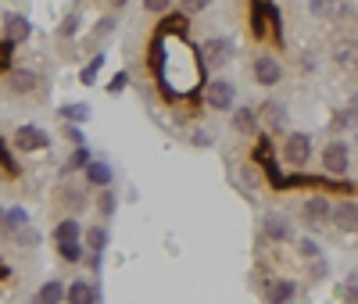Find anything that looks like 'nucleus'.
I'll return each instance as SVG.
<instances>
[{
	"label": "nucleus",
	"instance_id": "nucleus-42",
	"mask_svg": "<svg viewBox=\"0 0 358 304\" xmlns=\"http://www.w3.org/2000/svg\"><path fill=\"white\" fill-rule=\"evenodd\" d=\"M33 304H40V301H33Z\"/></svg>",
	"mask_w": 358,
	"mask_h": 304
},
{
	"label": "nucleus",
	"instance_id": "nucleus-32",
	"mask_svg": "<svg viewBox=\"0 0 358 304\" xmlns=\"http://www.w3.org/2000/svg\"><path fill=\"white\" fill-rule=\"evenodd\" d=\"M308 276H312V280H326V276H330V261H326V258L308 261Z\"/></svg>",
	"mask_w": 358,
	"mask_h": 304
},
{
	"label": "nucleus",
	"instance_id": "nucleus-13",
	"mask_svg": "<svg viewBox=\"0 0 358 304\" xmlns=\"http://www.w3.org/2000/svg\"><path fill=\"white\" fill-rule=\"evenodd\" d=\"M101 301V287L86 283V280H72V287H65V304H97Z\"/></svg>",
	"mask_w": 358,
	"mask_h": 304
},
{
	"label": "nucleus",
	"instance_id": "nucleus-11",
	"mask_svg": "<svg viewBox=\"0 0 358 304\" xmlns=\"http://www.w3.org/2000/svg\"><path fill=\"white\" fill-rule=\"evenodd\" d=\"M8 86H11V94L29 97V94H36V89H40V75L33 68H11L8 72Z\"/></svg>",
	"mask_w": 358,
	"mask_h": 304
},
{
	"label": "nucleus",
	"instance_id": "nucleus-14",
	"mask_svg": "<svg viewBox=\"0 0 358 304\" xmlns=\"http://www.w3.org/2000/svg\"><path fill=\"white\" fill-rule=\"evenodd\" d=\"M57 204L69 211V219H76L79 211L90 204V194H86V187H62L57 190Z\"/></svg>",
	"mask_w": 358,
	"mask_h": 304
},
{
	"label": "nucleus",
	"instance_id": "nucleus-6",
	"mask_svg": "<svg viewBox=\"0 0 358 304\" xmlns=\"http://www.w3.org/2000/svg\"><path fill=\"white\" fill-rule=\"evenodd\" d=\"M255 115H258V126H265L268 133H283V129H287V122H290L287 104H280V101H265V104H258Z\"/></svg>",
	"mask_w": 358,
	"mask_h": 304
},
{
	"label": "nucleus",
	"instance_id": "nucleus-26",
	"mask_svg": "<svg viewBox=\"0 0 358 304\" xmlns=\"http://www.w3.org/2000/svg\"><path fill=\"white\" fill-rule=\"evenodd\" d=\"M62 118L69 122V126H79V122L90 118V108H86V104H65V108H62Z\"/></svg>",
	"mask_w": 358,
	"mask_h": 304
},
{
	"label": "nucleus",
	"instance_id": "nucleus-31",
	"mask_svg": "<svg viewBox=\"0 0 358 304\" xmlns=\"http://www.w3.org/2000/svg\"><path fill=\"white\" fill-rule=\"evenodd\" d=\"M297 251H301V258H305V261H315V258H322V254H319V243H315V240H308V236H301V240H297Z\"/></svg>",
	"mask_w": 358,
	"mask_h": 304
},
{
	"label": "nucleus",
	"instance_id": "nucleus-33",
	"mask_svg": "<svg viewBox=\"0 0 358 304\" xmlns=\"http://www.w3.org/2000/svg\"><path fill=\"white\" fill-rule=\"evenodd\" d=\"M241 179H244V187H258V179H262V175H258V168H255V161H251V165H244V172H241Z\"/></svg>",
	"mask_w": 358,
	"mask_h": 304
},
{
	"label": "nucleus",
	"instance_id": "nucleus-25",
	"mask_svg": "<svg viewBox=\"0 0 358 304\" xmlns=\"http://www.w3.org/2000/svg\"><path fill=\"white\" fill-rule=\"evenodd\" d=\"M115 208H118V194H115V190H101V197H97L101 219H111V215H115Z\"/></svg>",
	"mask_w": 358,
	"mask_h": 304
},
{
	"label": "nucleus",
	"instance_id": "nucleus-12",
	"mask_svg": "<svg viewBox=\"0 0 358 304\" xmlns=\"http://www.w3.org/2000/svg\"><path fill=\"white\" fill-rule=\"evenodd\" d=\"M330 222L344 233H358V201H341L330 211Z\"/></svg>",
	"mask_w": 358,
	"mask_h": 304
},
{
	"label": "nucleus",
	"instance_id": "nucleus-40",
	"mask_svg": "<svg viewBox=\"0 0 358 304\" xmlns=\"http://www.w3.org/2000/svg\"><path fill=\"white\" fill-rule=\"evenodd\" d=\"M86 261H90V268H94V272H101V265H104V254H86Z\"/></svg>",
	"mask_w": 358,
	"mask_h": 304
},
{
	"label": "nucleus",
	"instance_id": "nucleus-24",
	"mask_svg": "<svg viewBox=\"0 0 358 304\" xmlns=\"http://www.w3.org/2000/svg\"><path fill=\"white\" fill-rule=\"evenodd\" d=\"M115 25H118L115 18H101V22L94 25V33H90V47H97V43H104V40H108V36L115 33Z\"/></svg>",
	"mask_w": 358,
	"mask_h": 304
},
{
	"label": "nucleus",
	"instance_id": "nucleus-39",
	"mask_svg": "<svg viewBox=\"0 0 358 304\" xmlns=\"http://www.w3.org/2000/svg\"><path fill=\"white\" fill-rule=\"evenodd\" d=\"M0 236H11V226H8V211L0 208Z\"/></svg>",
	"mask_w": 358,
	"mask_h": 304
},
{
	"label": "nucleus",
	"instance_id": "nucleus-1",
	"mask_svg": "<svg viewBox=\"0 0 358 304\" xmlns=\"http://www.w3.org/2000/svg\"><path fill=\"white\" fill-rule=\"evenodd\" d=\"M197 57H201V68H226L229 61H233V40H226V36H212V40H204L201 43V50H197Z\"/></svg>",
	"mask_w": 358,
	"mask_h": 304
},
{
	"label": "nucleus",
	"instance_id": "nucleus-29",
	"mask_svg": "<svg viewBox=\"0 0 358 304\" xmlns=\"http://www.w3.org/2000/svg\"><path fill=\"white\" fill-rule=\"evenodd\" d=\"M101 65H104V54H94V57H90V65L83 68V82H86V86H90V82H97Z\"/></svg>",
	"mask_w": 358,
	"mask_h": 304
},
{
	"label": "nucleus",
	"instance_id": "nucleus-15",
	"mask_svg": "<svg viewBox=\"0 0 358 304\" xmlns=\"http://www.w3.org/2000/svg\"><path fill=\"white\" fill-rule=\"evenodd\" d=\"M294 294H297L294 280H283V276L268 280V287H265V301L268 304H287V301H294Z\"/></svg>",
	"mask_w": 358,
	"mask_h": 304
},
{
	"label": "nucleus",
	"instance_id": "nucleus-17",
	"mask_svg": "<svg viewBox=\"0 0 358 304\" xmlns=\"http://www.w3.org/2000/svg\"><path fill=\"white\" fill-rule=\"evenodd\" d=\"M83 172H86V182H90V187L111 190V165H108V161H90Z\"/></svg>",
	"mask_w": 358,
	"mask_h": 304
},
{
	"label": "nucleus",
	"instance_id": "nucleus-7",
	"mask_svg": "<svg viewBox=\"0 0 358 304\" xmlns=\"http://www.w3.org/2000/svg\"><path fill=\"white\" fill-rule=\"evenodd\" d=\"M348 165H351V150H348V143H341V140H330L326 143V150H322V168H326V175H344L348 172Z\"/></svg>",
	"mask_w": 358,
	"mask_h": 304
},
{
	"label": "nucleus",
	"instance_id": "nucleus-3",
	"mask_svg": "<svg viewBox=\"0 0 358 304\" xmlns=\"http://www.w3.org/2000/svg\"><path fill=\"white\" fill-rule=\"evenodd\" d=\"M0 33H4V43L8 47H18L33 36V22H29L22 11H8L4 22H0Z\"/></svg>",
	"mask_w": 358,
	"mask_h": 304
},
{
	"label": "nucleus",
	"instance_id": "nucleus-41",
	"mask_svg": "<svg viewBox=\"0 0 358 304\" xmlns=\"http://www.w3.org/2000/svg\"><path fill=\"white\" fill-rule=\"evenodd\" d=\"M122 86H126V72H118V75H115V82H111V94H118Z\"/></svg>",
	"mask_w": 358,
	"mask_h": 304
},
{
	"label": "nucleus",
	"instance_id": "nucleus-28",
	"mask_svg": "<svg viewBox=\"0 0 358 304\" xmlns=\"http://www.w3.org/2000/svg\"><path fill=\"white\" fill-rule=\"evenodd\" d=\"M265 22H268L265 4H255V8H251V29H255V36H265Z\"/></svg>",
	"mask_w": 358,
	"mask_h": 304
},
{
	"label": "nucleus",
	"instance_id": "nucleus-19",
	"mask_svg": "<svg viewBox=\"0 0 358 304\" xmlns=\"http://www.w3.org/2000/svg\"><path fill=\"white\" fill-rule=\"evenodd\" d=\"M83 240H86L83 247H86L90 254H101V251L108 247V229H104V226L97 222V226H90V229L83 233Z\"/></svg>",
	"mask_w": 358,
	"mask_h": 304
},
{
	"label": "nucleus",
	"instance_id": "nucleus-35",
	"mask_svg": "<svg viewBox=\"0 0 358 304\" xmlns=\"http://www.w3.org/2000/svg\"><path fill=\"white\" fill-rule=\"evenodd\" d=\"M344 115H348V122H351V126H358V94L348 101V108H344Z\"/></svg>",
	"mask_w": 358,
	"mask_h": 304
},
{
	"label": "nucleus",
	"instance_id": "nucleus-30",
	"mask_svg": "<svg viewBox=\"0 0 358 304\" xmlns=\"http://www.w3.org/2000/svg\"><path fill=\"white\" fill-rule=\"evenodd\" d=\"M79 33V11H72L62 25H57V36H62V40H69V36H76Z\"/></svg>",
	"mask_w": 358,
	"mask_h": 304
},
{
	"label": "nucleus",
	"instance_id": "nucleus-36",
	"mask_svg": "<svg viewBox=\"0 0 358 304\" xmlns=\"http://www.w3.org/2000/svg\"><path fill=\"white\" fill-rule=\"evenodd\" d=\"M330 129H334V133H341V129H351V122H348V115H344V111H337V115H334Z\"/></svg>",
	"mask_w": 358,
	"mask_h": 304
},
{
	"label": "nucleus",
	"instance_id": "nucleus-18",
	"mask_svg": "<svg viewBox=\"0 0 358 304\" xmlns=\"http://www.w3.org/2000/svg\"><path fill=\"white\" fill-rule=\"evenodd\" d=\"M83 236V222L79 219H62V222H57L54 226V243H69V240H79Z\"/></svg>",
	"mask_w": 358,
	"mask_h": 304
},
{
	"label": "nucleus",
	"instance_id": "nucleus-20",
	"mask_svg": "<svg viewBox=\"0 0 358 304\" xmlns=\"http://www.w3.org/2000/svg\"><path fill=\"white\" fill-rule=\"evenodd\" d=\"M334 61H337V65H344V68H355V65H358V43L341 40V43L334 47Z\"/></svg>",
	"mask_w": 358,
	"mask_h": 304
},
{
	"label": "nucleus",
	"instance_id": "nucleus-37",
	"mask_svg": "<svg viewBox=\"0 0 358 304\" xmlns=\"http://www.w3.org/2000/svg\"><path fill=\"white\" fill-rule=\"evenodd\" d=\"M312 15H319V18L334 15V4H312Z\"/></svg>",
	"mask_w": 358,
	"mask_h": 304
},
{
	"label": "nucleus",
	"instance_id": "nucleus-16",
	"mask_svg": "<svg viewBox=\"0 0 358 304\" xmlns=\"http://www.w3.org/2000/svg\"><path fill=\"white\" fill-rule=\"evenodd\" d=\"M233 129L241 136H258V115H255V108H233Z\"/></svg>",
	"mask_w": 358,
	"mask_h": 304
},
{
	"label": "nucleus",
	"instance_id": "nucleus-4",
	"mask_svg": "<svg viewBox=\"0 0 358 304\" xmlns=\"http://www.w3.org/2000/svg\"><path fill=\"white\" fill-rule=\"evenodd\" d=\"M308 158H312V136L308 133H290L287 143H283V161L290 168H301V165H308Z\"/></svg>",
	"mask_w": 358,
	"mask_h": 304
},
{
	"label": "nucleus",
	"instance_id": "nucleus-22",
	"mask_svg": "<svg viewBox=\"0 0 358 304\" xmlns=\"http://www.w3.org/2000/svg\"><path fill=\"white\" fill-rule=\"evenodd\" d=\"M57 258L62 261H72V265H79L83 258H86V247L79 240H69V243H57Z\"/></svg>",
	"mask_w": 358,
	"mask_h": 304
},
{
	"label": "nucleus",
	"instance_id": "nucleus-9",
	"mask_svg": "<svg viewBox=\"0 0 358 304\" xmlns=\"http://www.w3.org/2000/svg\"><path fill=\"white\" fill-rule=\"evenodd\" d=\"M251 75H255L258 86H276L283 79V65H280L273 54H258L255 65H251Z\"/></svg>",
	"mask_w": 358,
	"mask_h": 304
},
{
	"label": "nucleus",
	"instance_id": "nucleus-21",
	"mask_svg": "<svg viewBox=\"0 0 358 304\" xmlns=\"http://www.w3.org/2000/svg\"><path fill=\"white\" fill-rule=\"evenodd\" d=\"M33 301H40V304H62V301H65V287L57 283V280H47V283L36 290Z\"/></svg>",
	"mask_w": 358,
	"mask_h": 304
},
{
	"label": "nucleus",
	"instance_id": "nucleus-10",
	"mask_svg": "<svg viewBox=\"0 0 358 304\" xmlns=\"http://www.w3.org/2000/svg\"><path fill=\"white\" fill-rule=\"evenodd\" d=\"M262 233L273 240V243H283V240L294 236V226H290L287 215H280V211H268V215L262 219Z\"/></svg>",
	"mask_w": 358,
	"mask_h": 304
},
{
	"label": "nucleus",
	"instance_id": "nucleus-27",
	"mask_svg": "<svg viewBox=\"0 0 358 304\" xmlns=\"http://www.w3.org/2000/svg\"><path fill=\"white\" fill-rule=\"evenodd\" d=\"M11 240L18 243V247H36V243H40V236H36V229H29V226H22V229H15V233H11Z\"/></svg>",
	"mask_w": 358,
	"mask_h": 304
},
{
	"label": "nucleus",
	"instance_id": "nucleus-2",
	"mask_svg": "<svg viewBox=\"0 0 358 304\" xmlns=\"http://www.w3.org/2000/svg\"><path fill=\"white\" fill-rule=\"evenodd\" d=\"M204 104L212 111H233L236 108V86L229 79H212L204 86Z\"/></svg>",
	"mask_w": 358,
	"mask_h": 304
},
{
	"label": "nucleus",
	"instance_id": "nucleus-5",
	"mask_svg": "<svg viewBox=\"0 0 358 304\" xmlns=\"http://www.w3.org/2000/svg\"><path fill=\"white\" fill-rule=\"evenodd\" d=\"M330 211H334L330 197L312 194V197L301 204V219H305V226H312V229H322V226H330Z\"/></svg>",
	"mask_w": 358,
	"mask_h": 304
},
{
	"label": "nucleus",
	"instance_id": "nucleus-38",
	"mask_svg": "<svg viewBox=\"0 0 358 304\" xmlns=\"http://www.w3.org/2000/svg\"><path fill=\"white\" fill-rule=\"evenodd\" d=\"M190 140H194L197 147H212V140H208V133H204V129H197V133H194Z\"/></svg>",
	"mask_w": 358,
	"mask_h": 304
},
{
	"label": "nucleus",
	"instance_id": "nucleus-23",
	"mask_svg": "<svg viewBox=\"0 0 358 304\" xmlns=\"http://www.w3.org/2000/svg\"><path fill=\"white\" fill-rule=\"evenodd\" d=\"M90 161H94V158H90V150H86V147H76V150H72V158H69V161H65V168H62V175H72V172L86 168Z\"/></svg>",
	"mask_w": 358,
	"mask_h": 304
},
{
	"label": "nucleus",
	"instance_id": "nucleus-34",
	"mask_svg": "<svg viewBox=\"0 0 358 304\" xmlns=\"http://www.w3.org/2000/svg\"><path fill=\"white\" fill-rule=\"evenodd\" d=\"M65 136H69L76 147H86V136H83V129H79V126H65Z\"/></svg>",
	"mask_w": 358,
	"mask_h": 304
},
{
	"label": "nucleus",
	"instance_id": "nucleus-8",
	"mask_svg": "<svg viewBox=\"0 0 358 304\" xmlns=\"http://www.w3.org/2000/svg\"><path fill=\"white\" fill-rule=\"evenodd\" d=\"M50 136L40 129V126H18L15 136H11V147L15 150H25V154H36V150H47Z\"/></svg>",
	"mask_w": 358,
	"mask_h": 304
}]
</instances>
